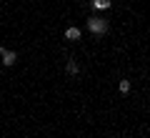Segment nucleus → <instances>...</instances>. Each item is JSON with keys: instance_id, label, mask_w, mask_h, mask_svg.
I'll return each instance as SVG.
<instances>
[{"instance_id": "6", "label": "nucleus", "mask_w": 150, "mask_h": 138, "mask_svg": "<svg viewBox=\"0 0 150 138\" xmlns=\"http://www.w3.org/2000/svg\"><path fill=\"white\" fill-rule=\"evenodd\" d=\"M118 88H120V93H130V80H120Z\"/></svg>"}, {"instance_id": "1", "label": "nucleus", "mask_w": 150, "mask_h": 138, "mask_svg": "<svg viewBox=\"0 0 150 138\" xmlns=\"http://www.w3.org/2000/svg\"><path fill=\"white\" fill-rule=\"evenodd\" d=\"M88 30H90L93 35H105L108 33V20H103V18H98V15L88 18Z\"/></svg>"}, {"instance_id": "5", "label": "nucleus", "mask_w": 150, "mask_h": 138, "mask_svg": "<svg viewBox=\"0 0 150 138\" xmlns=\"http://www.w3.org/2000/svg\"><path fill=\"white\" fill-rule=\"evenodd\" d=\"M65 70H68L70 75H78V63H75V60H68V63H65Z\"/></svg>"}, {"instance_id": "2", "label": "nucleus", "mask_w": 150, "mask_h": 138, "mask_svg": "<svg viewBox=\"0 0 150 138\" xmlns=\"http://www.w3.org/2000/svg\"><path fill=\"white\" fill-rule=\"evenodd\" d=\"M15 60H18V55L13 53V50H3V65H15Z\"/></svg>"}, {"instance_id": "4", "label": "nucleus", "mask_w": 150, "mask_h": 138, "mask_svg": "<svg viewBox=\"0 0 150 138\" xmlns=\"http://www.w3.org/2000/svg\"><path fill=\"white\" fill-rule=\"evenodd\" d=\"M65 38H68V40H80V30H78V28H68V30H65Z\"/></svg>"}, {"instance_id": "3", "label": "nucleus", "mask_w": 150, "mask_h": 138, "mask_svg": "<svg viewBox=\"0 0 150 138\" xmlns=\"http://www.w3.org/2000/svg\"><path fill=\"white\" fill-rule=\"evenodd\" d=\"M110 5H112L110 0H93V8H95V10H108Z\"/></svg>"}]
</instances>
